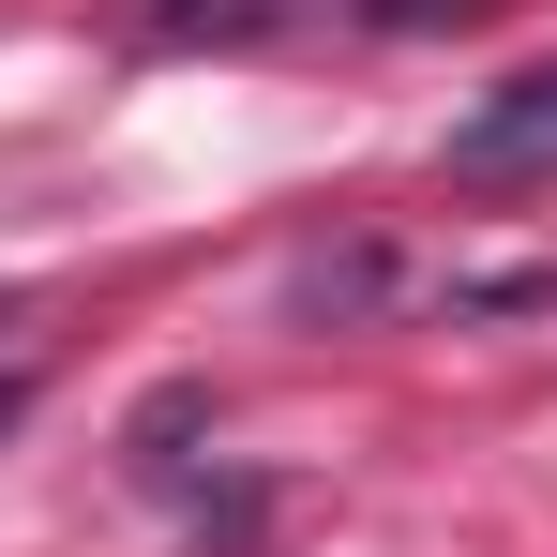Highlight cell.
<instances>
[{
    "instance_id": "cell-1",
    "label": "cell",
    "mask_w": 557,
    "mask_h": 557,
    "mask_svg": "<svg viewBox=\"0 0 557 557\" xmlns=\"http://www.w3.org/2000/svg\"><path fill=\"white\" fill-rule=\"evenodd\" d=\"M453 182H557V61H512L453 121Z\"/></svg>"
},
{
    "instance_id": "cell-2",
    "label": "cell",
    "mask_w": 557,
    "mask_h": 557,
    "mask_svg": "<svg viewBox=\"0 0 557 557\" xmlns=\"http://www.w3.org/2000/svg\"><path fill=\"white\" fill-rule=\"evenodd\" d=\"M392 286H407V257L362 242V226H347V242H301V257H286V332H347V317H376Z\"/></svg>"
},
{
    "instance_id": "cell-3",
    "label": "cell",
    "mask_w": 557,
    "mask_h": 557,
    "mask_svg": "<svg viewBox=\"0 0 557 557\" xmlns=\"http://www.w3.org/2000/svg\"><path fill=\"white\" fill-rule=\"evenodd\" d=\"M301 0H136V46H272Z\"/></svg>"
},
{
    "instance_id": "cell-4",
    "label": "cell",
    "mask_w": 557,
    "mask_h": 557,
    "mask_svg": "<svg viewBox=\"0 0 557 557\" xmlns=\"http://www.w3.org/2000/svg\"><path fill=\"white\" fill-rule=\"evenodd\" d=\"M437 317H557V257H528V272H453Z\"/></svg>"
},
{
    "instance_id": "cell-5",
    "label": "cell",
    "mask_w": 557,
    "mask_h": 557,
    "mask_svg": "<svg viewBox=\"0 0 557 557\" xmlns=\"http://www.w3.org/2000/svg\"><path fill=\"white\" fill-rule=\"evenodd\" d=\"M376 30H467V15H482V0H362Z\"/></svg>"
},
{
    "instance_id": "cell-6",
    "label": "cell",
    "mask_w": 557,
    "mask_h": 557,
    "mask_svg": "<svg viewBox=\"0 0 557 557\" xmlns=\"http://www.w3.org/2000/svg\"><path fill=\"white\" fill-rule=\"evenodd\" d=\"M15 422H30V376H0V437H15Z\"/></svg>"
}]
</instances>
